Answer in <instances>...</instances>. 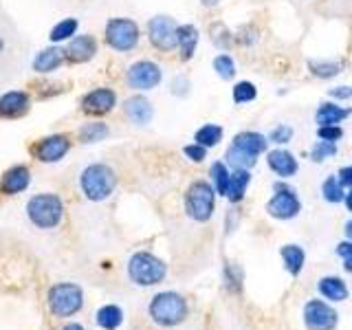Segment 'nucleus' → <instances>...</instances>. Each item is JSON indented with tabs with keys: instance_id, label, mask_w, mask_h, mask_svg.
<instances>
[{
	"instance_id": "nucleus-15",
	"label": "nucleus",
	"mask_w": 352,
	"mask_h": 330,
	"mask_svg": "<svg viewBox=\"0 0 352 330\" xmlns=\"http://www.w3.org/2000/svg\"><path fill=\"white\" fill-rule=\"evenodd\" d=\"M31 183V174L25 165H14L3 174V181H0V190L7 196H16L20 192H25Z\"/></svg>"
},
{
	"instance_id": "nucleus-33",
	"label": "nucleus",
	"mask_w": 352,
	"mask_h": 330,
	"mask_svg": "<svg viewBox=\"0 0 352 330\" xmlns=\"http://www.w3.org/2000/svg\"><path fill=\"white\" fill-rule=\"evenodd\" d=\"M322 192L328 203H339L341 198H344V185H341L339 179H335V176H328L322 185Z\"/></svg>"
},
{
	"instance_id": "nucleus-26",
	"label": "nucleus",
	"mask_w": 352,
	"mask_h": 330,
	"mask_svg": "<svg viewBox=\"0 0 352 330\" xmlns=\"http://www.w3.org/2000/svg\"><path fill=\"white\" fill-rule=\"evenodd\" d=\"M121 322H124V313H121V308L119 306H113V304H108L104 308H99V313H97V324L106 328V330H115L121 326Z\"/></svg>"
},
{
	"instance_id": "nucleus-36",
	"label": "nucleus",
	"mask_w": 352,
	"mask_h": 330,
	"mask_svg": "<svg viewBox=\"0 0 352 330\" xmlns=\"http://www.w3.org/2000/svg\"><path fill=\"white\" fill-rule=\"evenodd\" d=\"M335 154H337V146H335V143H330V141H317L315 146H313V150H311V159L315 163H322L328 157H335Z\"/></svg>"
},
{
	"instance_id": "nucleus-21",
	"label": "nucleus",
	"mask_w": 352,
	"mask_h": 330,
	"mask_svg": "<svg viewBox=\"0 0 352 330\" xmlns=\"http://www.w3.org/2000/svg\"><path fill=\"white\" fill-rule=\"evenodd\" d=\"M346 117H350V108H341L333 102L322 104L317 110V115H315L319 126H337L339 121H344Z\"/></svg>"
},
{
	"instance_id": "nucleus-22",
	"label": "nucleus",
	"mask_w": 352,
	"mask_h": 330,
	"mask_svg": "<svg viewBox=\"0 0 352 330\" xmlns=\"http://www.w3.org/2000/svg\"><path fill=\"white\" fill-rule=\"evenodd\" d=\"M251 181V174L247 170H236L234 174H229V187H227V196L231 203L242 201V196L247 192V185Z\"/></svg>"
},
{
	"instance_id": "nucleus-44",
	"label": "nucleus",
	"mask_w": 352,
	"mask_h": 330,
	"mask_svg": "<svg viewBox=\"0 0 352 330\" xmlns=\"http://www.w3.org/2000/svg\"><path fill=\"white\" fill-rule=\"evenodd\" d=\"M330 95H333V97H339V99H348V97H352V88H348V86H339V88H333V91H330Z\"/></svg>"
},
{
	"instance_id": "nucleus-47",
	"label": "nucleus",
	"mask_w": 352,
	"mask_h": 330,
	"mask_svg": "<svg viewBox=\"0 0 352 330\" xmlns=\"http://www.w3.org/2000/svg\"><path fill=\"white\" fill-rule=\"evenodd\" d=\"M346 207L352 212V192H348V194H346Z\"/></svg>"
},
{
	"instance_id": "nucleus-17",
	"label": "nucleus",
	"mask_w": 352,
	"mask_h": 330,
	"mask_svg": "<svg viewBox=\"0 0 352 330\" xmlns=\"http://www.w3.org/2000/svg\"><path fill=\"white\" fill-rule=\"evenodd\" d=\"M126 115L130 121H135L137 126H146L152 121V115H154V110H152V104L148 102L146 97H141V95H135V97H130L126 99Z\"/></svg>"
},
{
	"instance_id": "nucleus-5",
	"label": "nucleus",
	"mask_w": 352,
	"mask_h": 330,
	"mask_svg": "<svg viewBox=\"0 0 352 330\" xmlns=\"http://www.w3.org/2000/svg\"><path fill=\"white\" fill-rule=\"evenodd\" d=\"M84 306V293L77 284L62 282L51 286L49 291V308L55 317H71L75 313H80Z\"/></svg>"
},
{
	"instance_id": "nucleus-25",
	"label": "nucleus",
	"mask_w": 352,
	"mask_h": 330,
	"mask_svg": "<svg viewBox=\"0 0 352 330\" xmlns=\"http://www.w3.org/2000/svg\"><path fill=\"white\" fill-rule=\"evenodd\" d=\"M282 260L286 264V271L293 273V275H300L302 267H304V249L297 247V245H286L282 247Z\"/></svg>"
},
{
	"instance_id": "nucleus-4",
	"label": "nucleus",
	"mask_w": 352,
	"mask_h": 330,
	"mask_svg": "<svg viewBox=\"0 0 352 330\" xmlns=\"http://www.w3.org/2000/svg\"><path fill=\"white\" fill-rule=\"evenodd\" d=\"M165 273H168V267L163 264V260H159L157 256L146 251H139L130 258L128 262V275L130 280L139 284V286H154L163 282Z\"/></svg>"
},
{
	"instance_id": "nucleus-39",
	"label": "nucleus",
	"mask_w": 352,
	"mask_h": 330,
	"mask_svg": "<svg viewBox=\"0 0 352 330\" xmlns=\"http://www.w3.org/2000/svg\"><path fill=\"white\" fill-rule=\"evenodd\" d=\"M269 139L275 141V143H289V141L293 139V128H291V126H286V124H282V126H278V128H273V130H271Z\"/></svg>"
},
{
	"instance_id": "nucleus-34",
	"label": "nucleus",
	"mask_w": 352,
	"mask_h": 330,
	"mask_svg": "<svg viewBox=\"0 0 352 330\" xmlns=\"http://www.w3.org/2000/svg\"><path fill=\"white\" fill-rule=\"evenodd\" d=\"M258 97V88L253 86L251 82H238L234 86V102L236 104H247L253 102Z\"/></svg>"
},
{
	"instance_id": "nucleus-29",
	"label": "nucleus",
	"mask_w": 352,
	"mask_h": 330,
	"mask_svg": "<svg viewBox=\"0 0 352 330\" xmlns=\"http://www.w3.org/2000/svg\"><path fill=\"white\" fill-rule=\"evenodd\" d=\"M196 143L198 146H203V148H212L216 146V143L223 139V128L216 126V124H207L203 128H198L196 130V135H194Z\"/></svg>"
},
{
	"instance_id": "nucleus-24",
	"label": "nucleus",
	"mask_w": 352,
	"mask_h": 330,
	"mask_svg": "<svg viewBox=\"0 0 352 330\" xmlns=\"http://www.w3.org/2000/svg\"><path fill=\"white\" fill-rule=\"evenodd\" d=\"M319 293H322L324 297H328V300H333V302H341L348 297V286L344 280H339V278H324L322 282H319Z\"/></svg>"
},
{
	"instance_id": "nucleus-1",
	"label": "nucleus",
	"mask_w": 352,
	"mask_h": 330,
	"mask_svg": "<svg viewBox=\"0 0 352 330\" xmlns=\"http://www.w3.org/2000/svg\"><path fill=\"white\" fill-rule=\"evenodd\" d=\"M115 183H117V176L115 172L108 168L106 163H93L82 172V192L86 194L88 201H106V198L113 194L115 190Z\"/></svg>"
},
{
	"instance_id": "nucleus-23",
	"label": "nucleus",
	"mask_w": 352,
	"mask_h": 330,
	"mask_svg": "<svg viewBox=\"0 0 352 330\" xmlns=\"http://www.w3.org/2000/svg\"><path fill=\"white\" fill-rule=\"evenodd\" d=\"M198 44V29L194 25H183L179 27V49L183 60H192Z\"/></svg>"
},
{
	"instance_id": "nucleus-30",
	"label": "nucleus",
	"mask_w": 352,
	"mask_h": 330,
	"mask_svg": "<svg viewBox=\"0 0 352 330\" xmlns=\"http://www.w3.org/2000/svg\"><path fill=\"white\" fill-rule=\"evenodd\" d=\"M77 27H80V22L75 18H66L62 22H58L53 29H51V42H64V40H71L75 36Z\"/></svg>"
},
{
	"instance_id": "nucleus-35",
	"label": "nucleus",
	"mask_w": 352,
	"mask_h": 330,
	"mask_svg": "<svg viewBox=\"0 0 352 330\" xmlns=\"http://www.w3.org/2000/svg\"><path fill=\"white\" fill-rule=\"evenodd\" d=\"M214 71L223 77V80H231V77L236 75V64L227 53H220L218 58L214 60Z\"/></svg>"
},
{
	"instance_id": "nucleus-10",
	"label": "nucleus",
	"mask_w": 352,
	"mask_h": 330,
	"mask_svg": "<svg viewBox=\"0 0 352 330\" xmlns=\"http://www.w3.org/2000/svg\"><path fill=\"white\" fill-rule=\"evenodd\" d=\"M161 82V69L159 64H154L150 60L135 62L128 69V84L137 91H152L154 86H159Z\"/></svg>"
},
{
	"instance_id": "nucleus-8",
	"label": "nucleus",
	"mask_w": 352,
	"mask_h": 330,
	"mask_svg": "<svg viewBox=\"0 0 352 330\" xmlns=\"http://www.w3.org/2000/svg\"><path fill=\"white\" fill-rule=\"evenodd\" d=\"M148 38L159 51H172L179 47V25L170 16H157L148 22Z\"/></svg>"
},
{
	"instance_id": "nucleus-27",
	"label": "nucleus",
	"mask_w": 352,
	"mask_h": 330,
	"mask_svg": "<svg viewBox=\"0 0 352 330\" xmlns=\"http://www.w3.org/2000/svg\"><path fill=\"white\" fill-rule=\"evenodd\" d=\"M108 126L104 121H91V124H84L80 130V141L82 143H97V141H104L108 137Z\"/></svg>"
},
{
	"instance_id": "nucleus-6",
	"label": "nucleus",
	"mask_w": 352,
	"mask_h": 330,
	"mask_svg": "<svg viewBox=\"0 0 352 330\" xmlns=\"http://www.w3.org/2000/svg\"><path fill=\"white\" fill-rule=\"evenodd\" d=\"M185 209L187 216L205 223L214 214V187L205 181H196L190 185V190L185 194Z\"/></svg>"
},
{
	"instance_id": "nucleus-9",
	"label": "nucleus",
	"mask_w": 352,
	"mask_h": 330,
	"mask_svg": "<svg viewBox=\"0 0 352 330\" xmlns=\"http://www.w3.org/2000/svg\"><path fill=\"white\" fill-rule=\"evenodd\" d=\"M300 201H297V196L293 190L284 185H275V194L267 205V212L273 216V218H280V220H289V218H295L300 214Z\"/></svg>"
},
{
	"instance_id": "nucleus-7",
	"label": "nucleus",
	"mask_w": 352,
	"mask_h": 330,
	"mask_svg": "<svg viewBox=\"0 0 352 330\" xmlns=\"http://www.w3.org/2000/svg\"><path fill=\"white\" fill-rule=\"evenodd\" d=\"M106 42L115 51H132L139 44V27L130 18H113L106 25Z\"/></svg>"
},
{
	"instance_id": "nucleus-16",
	"label": "nucleus",
	"mask_w": 352,
	"mask_h": 330,
	"mask_svg": "<svg viewBox=\"0 0 352 330\" xmlns=\"http://www.w3.org/2000/svg\"><path fill=\"white\" fill-rule=\"evenodd\" d=\"M97 53V40L93 36H77L69 42V47H66L64 55L69 58L71 62L75 64H82V62H88L93 60Z\"/></svg>"
},
{
	"instance_id": "nucleus-2",
	"label": "nucleus",
	"mask_w": 352,
	"mask_h": 330,
	"mask_svg": "<svg viewBox=\"0 0 352 330\" xmlns=\"http://www.w3.org/2000/svg\"><path fill=\"white\" fill-rule=\"evenodd\" d=\"M27 216L40 229H53L62 223L64 205L58 194H38L27 203Z\"/></svg>"
},
{
	"instance_id": "nucleus-49",
	"label": "nucleus",
	"mask_w": 352,
	"mask_h": 330,
	"mask_svg": "<svg viewBox=\"0 0 352 330\" xmlns=\"http://www.w3.org/2000/svg\"><path fill=\"white\" fill-rule=\"evenodd\" d=\"M0 51H3V38H0Z\"/></svg>"
},
{
	"instance_id": "nucleus-43",
	"label": "nucleus",
	"mask_w": 352,
	"mask_h": 330,
	"mask_svg": "<svg viewBox=\"0 0 352 330\" xmlns=\"http://www.w3.org/2000/svg\"><path fill=\"white\" fill-rule=\"evenodd\" d=\"M339 183L346 185V187H352V165H348V168H341L339 170Z\"/></svg>"
},
{
	"instance_id": "nucleus-37",
	"label": "nucleus",
	"mask_w": 352,
	"mask_h": 330,
	"mask_svg": "<svg viewBox=\"0 0 352 330\" xmlns=\"http://www.w3.org/2000/svg\"><path fill=\"white\" fill-rule=\"evenodd\" d=\"M212 42L216 44L218 49H229L231 47V36H229V29L223 25V22H216L212 25Z\"/></svg>"
},
{
	"instance_id": "nucleus-19",
	"label": "nucleus",
	"mask_w": 352,
	"mask_h": 330,
	"mask_svg": "<svg viewBox=\"0 0 352 330\" xmlns=\"http://www.w3.org/2000/svg\"><path fill=\"white\" fill-rule=\"evenodd\" d=\"M64 58H66V55H64L62 49L49 47V49L40 51L36 58H33V71H38V73H53L64 62Z\"/></svg>"
},
{
	"instance_id": "nucleus-42",
	"label": "nucleus",
	"mask_w": 352,
	"mask_h": 330,
	"mask_svg": "<svg viewBox=\"0 0 352 330\" xmlns=\"http://www.w3.org/2000/svg\"><path fill=\"white\" fill-rule=\"evenodd\" d=\"M240 280H242V273H240V269H236L234 264H227V282H229V286L231 289H240Z\"/></svg>"
},
{
	"instance_id": "nucleus-45",
	"label": "nucleus",
	"mask_w": 352,
	"mask_h": 330,
	"mask_svg": "<svg viewBox=\"0 0 352 330\" xmlns=\"http://www.w3.org/2000/svg\"><path fill=\"white\" fill-rule=\"evenodd\" d=\"M201 3H203L205 7H216V5L220 3V0H201Z\"/></svg>"
},
{
	"instance_id": "nucleus-18",
	"label": "nucleus",
	"mask_w": 352,
	"mask_h": 330,
	"mask_svg": "<svg viewBox=\"0 0 352 330\" xmlns=\"http://www.w3.org/2000/svg\"><path fill=\"white\" fill-rule=\"evenodd\" d=\"M267 163H269V168L278 174V176H282V179H291V176L297 172V159L293 157L291 152H286V150H273V152H269V159H267Z\"/></svg>"
},
{
	"instance_id": "nucleus-28",
	"label": "nucleus",
	"mask_w": 352,
	"mask_h": 330,
	"mask_svg": "<svg viewBox=\"0 0 352 330\" xmlns=\"http://www.w3.org/2000/svg\"><path fill=\"white\" fill-rule=\"evenodd\" d=\"M227 161H229V165H234L236 170H249V168L256 165L258 157H253V154L240 150V148L234 146V143H231L229 150H227Z\"/></svg>"
},
{
	"instance_id": "nucleus-46",
	"label": "nucleus",
	"mask_w": 352,
	"mask_h": 330,
	"mask_svg": "<svg viewBox=\"0 0 352 330\" xmlns=\"http://www.w3.org/2000/svg\"><path fill=\"white\" fill-rule=\"evenodd\" d=\"M62 330H84V328L80 324H69V326H64Z\"/></svg>"
},
{
	"instance_id": "nucleus-14",
	"label": "nucleus",
	"mask_w": 352,
	"mask_h": 330,
	"mask_svg": "<svg viewBox=\"0 0 352 330\" xmlns=\"http://www.w3.org/2000/svg\"><path fill=\"white\" fill-rule=\"evenodd\" d=\"M29 113V95L22 91H9L0 97V117L18 119Z\"/></svg>"
},
{
	"instance_id": "nucleus-38",
	"label": "nucleus",
	"mask_w": 352,
	"mask_h": 330,
	"mask_svg": "<svg viewBox=\"0 0 352 330\" xmlns=\"http://www.w3.org/2000/svg\"><path fill=\"white\" fill-rule=\"evenodd\" d=\"M317 137L322 141H330V143H337L341 137H344V130L339 126H319L317 128Z\"/></svg>"
},
{
	"instance_id": "nucleus-40",
	"label": "nucleus",
	"mask_w": 352,
	"mask_h": 330,
	"mask_svg": "<svg viewBox=\"0 0 352 330\" xmlns=\"http://www.w3.org/2000/svg\"><path fill=\"white\" fill-rule=\"evenodd\" d=\"M183 152H185V157H187V159H192L194 163H201V161H205V157H207V148L198 146V143H192V146H185Z\"/></svg>"
},
{
	"instance_id": "nucleus-41",
	"label": "nucleus",
	"mask_w": 352,
	"mask_h": 330,
	"mask_svg": "<svg viewBox=\"0 0 352 330\" xmlns=\"http://www.w3.org/2000/svg\"><path fill=\"white\" fill-rule=\"evenodd\" d=\"M337 253L344 258L346 271H352V242H341V245L337 247Z\"/></svg>"
},
{
	"instance_id": "nucleus-20",
	"label": "nucleus",
	"mask_w": 352,
	"mask_h": 330,
	"mask_svg": "<svg viewBox=\"0 0 352 330\" xmlns=\"http://www.w3.org/2000/svg\"><path fill=\"white\" fill-rule=\"evenodd\" d=\"M234 146L253 154V157H258V154H262L264 150H267L269 141H267V137L258 135V132L247 130V132H240V135L234 137Z\"/></svg>"
},
{
	"instance_id": "nucleus-12",
	"label": "nucleus",
	"mask_w": 352,
	"mask_h": 330,
	"mask_svg": "<svg viewBox=\"0 0 352 330\" xmlns=\"http://www.w3.org/2000/svg\"><path fill=\"white\" fill-rule=\"evenodd\" d=\"M71 150V141L66 135H51L47 139H42L36 148H33V154L36 159L42 163H58L60 159L66 157V152Z\"/></svg>"
},
{
	"instance_id": "nucleus-32",
	"label": "nucleus",
	"mask_w": 352,
	"mask_h": 330,
	"mask_svg": "<svg viewBox=\"0 0 352 330\" xmlns=\"http://www.w3.org/2000/svg\"><path fill=\"white\" fill-rule=\"evenodd\" d=\"M212 179H214V185H216V192L220 196H227V187H229V170L225 163H214L212 165Z\"/></svg>"
},
{
	"instance_id": "nucleus-31",
	"label": "nucleus",
	"mask_w": 352,
	"mask_h": 330,
	"mask_svg": "<svg viewBox=\"0 0 352 330\" xmlns=\"http://www.w3.org/2000/svg\"><path fill=\"white\" fill-rule=\"evenodd\" d=\"M308 69H311L313 75L322 77V80H328V77H335L341 73V64L339 62H308Z\"/></svg>"
},
{
	"instance_id": "nucleus-11",
	"label": "nucleus",
	"mask_w": 352,
	"mask_h": 330,
	"mask_svg": "<svg viewBox=\"0 0 352 330\" xmlns=\"http://www.w3.org/2000/svg\"><path fill=\"white\" fill-rule=\"evenodd\" d=\"M304 322L311 330H333L337 326V313L322 300H311L304 308Z\"/></svg>"
},
{
	"instance_id": "nucleus-48",
	"label": "nucleus",
	"mask_w": 352,
	"mask_h": 330,
	"mask_svg": "<svg viewBox=\"0 0 352 330\" xmlns=\"http://www.w3.org/2000/svg\"><path fill=\"white\" fill-rule=\"evenodd\" d=\"M346 234H348V236L352 238V220H350V223L346 225Z\"/></svg>"
},
{
	"instance_id": "nucleus-13",
	"label": "nucleus",
	"mask_w": 352,
	"mask_h": 330,
	"mask_svg": "<svg viewBox=\"0 0 352 330\" xmlns=\"http://www.w3.org/2000/svg\"><path fill=\"white\" fill-rule=\"evenodd\" d=\"M117 95L110 88H95L82 99V108L88 115H106L115 108Z\"/></svg>"
},
{
	"instance_id": "nucleus-3",
	"label": "nucleus",
	"mask_w": 352,
	"mask_h": 330,
	"mask_svg": "<svg viewBox=\"0 0 352 330\" xmlns=\"http://www.w3.org/2000/svg\"><path fill=\"white\" fill-rule=\"evenodd\" d=\"M148 311L154 324H159L163 328H172L179 326L187 317V302L179 293H159L150 302Z\"/></svg>"
}]
</instances>
